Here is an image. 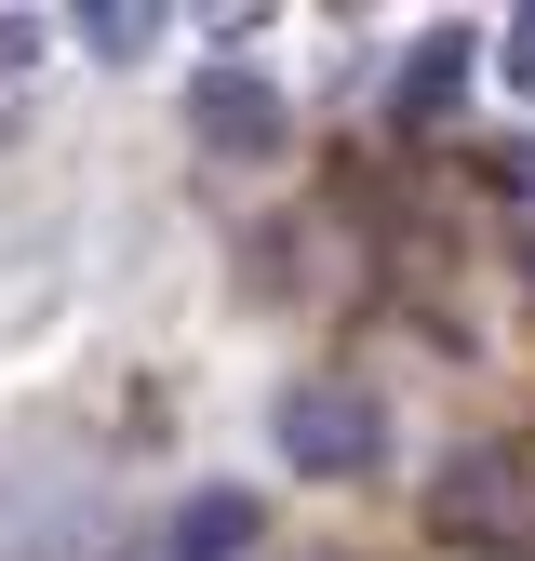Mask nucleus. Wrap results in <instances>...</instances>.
<instances>
[{"instance_id": "obj_1", "label": "nucleus", "mask_w": 535, "mask_h": 561, "mask_svg": "<svg viewBox=\"0 0 535 561\" xmlns=\"http://www.w3.org/2000/svg\"><path fill=\"white\" fill-rule=\"evenodd\" d=\"M282 455H295L308 481H362V468L388 455V414H375V388H349V375H308V388H282Z\"/></svg>"}, {"instance_id": "obj_2", "label": "nucleus", "mask_w": 535, "mask_h": 561, "mask_svg": "<svg viewBox=\"0 0 535 561\" xmlns=\"http://www.w3.org/2000/svg\"><path fill=\"white\" fill-rule=\"evenodd\" d=\"M187 121H201V148H228V161H268V148H282V94H268L254 67H201Z\"/></svg>"}, {"instance_id": "obj_3", "label": "nucleus", "mask_w": 535, "mask_h": 561, "mask_svg": "<svg viewBox=\"0 0 535 561\" xmlns=\"http://www.w3.org/2000/svg\"><path fill=\"white\" fill-rule=\"evenodd\" d=\"M455 94H468V27H429L401 54V81H388V121H442Z\"/></svg>"}, {"instance_id": "obj_4", "label": "nucleus", "mask_w": 535, "mask_h": 561, "mask_svg": "<svg viewBox=\"0 0 535 561\" xmlns=\"http://www.w3.org/2000/svg\"><path fill=\"white\" fill-rule=\"evenodd\" d=\"M254 548V495H187L174 508V561H241Z\"/></svg>"}, {"instance_id": "obj_5", "label": "nucleus", "mask_w": 535, "mask_h": 561, "mask_svg": "<svg viewBox=\"0 0 535 561\" xmlns=\"http://www.w3.org/2000/svg\"><path fill=\"white\" fill-rule=\"evenodd\" d=\"M81 41H94V54H148V41H161V14H148V0H94Z\"/></svg>"}, {"instance_id": "obj_6", "label": "nucleus", "mask_w": 535, "mask_h": 561, "mask_svg": "<svg viewBox=\"0 0 535 561\" xmlns=\"http://www.w3.org/2000/svg\"><path fill=\"white\" fill-rule=\"evenodd\" d=\"M509 94H535V14H509Z\"/></svg>"}]
</instances>
